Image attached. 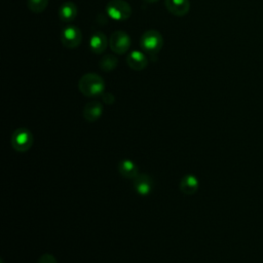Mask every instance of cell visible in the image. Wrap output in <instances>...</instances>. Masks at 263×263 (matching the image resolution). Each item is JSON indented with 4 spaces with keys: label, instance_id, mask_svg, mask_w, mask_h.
<instances>
[{
    "label": "cell",
    "instance_id": "19",
    "mask_svg": "<svg viewBox=\"0 0 263 263\" xmlns=\"http://www.w3.org/2000/svg\"><path fill=\"white\" fill-rule=\"evenodd\" d=\"M145 2H148V3H154V2H157L158 0H144Z\"/></svg>",
    "mask_w": 263,
    "mask_h": 263
},
{
    "label": "cell",
    "instance_id": "4",
    "mask_svg": "<svg viewBox=\"0 0 263 263\" xmlns=\"http://www.w3.org/2000/svg\"><path fill=\"white\" fill-rule=\"evenodd\" d=\"M61 41L64 47L73 49L76 48L82 41V34L78 27L74 25L66 26L61 33Z\"/></svg>",
    "mask_w": 263,
    "mask_h": 263
},
{
    "label": "cell",
    "instance_id": "3",
    "mask_svg": "<svg viewBox=\"0 0 263 263\" xmlns=\"http://www.w3.org/2000/svg\"><path fill=\"white\" fill-rule=\"evenodd\" d=\"M106 13L110 18L122 22L132 15V7L124 0H110L106 5Z\"/></svg>",
    "mask_w": 263,
    "mask_h": 263
},
{
    "label": "cell",
    "instance_id": "7",
    "mask_svg": "<svg viewBox=\"0 0 263 263\" xmlns=\"http://www.w3.org/2000/svg\"><path fill=\"white\" fill-rule=\"evenodd\" d=\"M164 5L176 16H183L190 10L189 0H164Z\"/></svg>",
    "mask_w": 263,
    "mask_h": 263
},
{
    "label": "cell",
    "instance_id": "8",
    "mask_svg": "<svg viewBox=\"0 0 263 263\" xmlns=\"http://www.w3.org/2000/svg\"><path fill=\"white\" fill-rule=\"evenodd\" d=\"M128 67L136 71L144 70L148 66V60L146 55L140 50H133L126 58Z\"/></svg>",
    "mask_w": 263,
    "mask_h": 263
},
{
    "label": "cell",
    "instance_id": "9",
    "mask_svg": "<svg viewBox=\"0 0 263 263\" xmlns=\"http://www.w3.org/2000/svg\"><path fill=\"white\" fill-rule=\"evenodd\" d=\"M108 46L107 36L103 32H95L89 38V48L93 53H103Z\"/></svg>",
    "mask_w": 263,
    "mask_h": 263
},
{
    "label": "cell",
    "instance_id": "17",
    "mask_svg": "<svg viewBox=\"0 0 263 263\" xmlns=\"http://www.w3.org/2000/svg\"><path fill=\"white\" fill-rule=\"evenodd\" d=\"M38 263H57V260L52 255L49 254H44L40 257Z\"/></svg>",
    "mask_w": 263,
    "mask_h": 263
},
{
    "label": "cell",
    "instance_id": "16",
    "mask_svg": "<svg viewBox=\"0 0 263 263\" xmlns=\"http://www.w3.org/2000/svg\"><path fill=\"white\" fill-rule=\"evenodd\" d=\"M48 4V0H27L28 8L34 13L42 12Z\"/></svg>",
    "mask_w": 263,
    "mask_h": 263
},
{
    "label": "cell",
    "instance_id": "1",
    "mask_svg": "<svg viewBox=\"0 0 263 263\" xmlns=\"http://www.w3.org/2000/svg\"><path fill=\"white\" fill-rule=\"evenodd\" d=\"M78 88L86 97H98L104 93L105 81L96 73H86L79 79Z\"/></svg>",
    "mask_w": 263,
    "mask_h": 263
},
{
    "label": "cell",
    "instance_id": "11",
    "mask_svg": "<svg viewBox=\"0 0 263 263\" xmlns=\"http://www.w3.org/2000/svg\"><path fill=\"white\" fill-rule=\"evenodd\" d=\"M77 16V6L72 1L64 2L59 8V17L64 23H69Z\"/></svg>",
    "mask_w": 263,
    "mask_h": 263
},
{
    "label": "cell",
    "instance_id": "2",
    "mask_svg": "<svg viewBox=\"0 0 263 263\" xmlns=\"http://www.w3.org/2000/svg\"><path fill=\"white\" fill-rule=\"evenodd\" d=\"M163 45L162 35L156 30H148L140 38L141 48L148 54H156Z\"/></svg>",
    "mask_w": 263,
    "mask_h": 263
},
{
    "label": "cell",
    "instance_id": "18",
    "mask_svg": "<svg viewBox=\"0 0 263 263\" xmlns=\"http://www.w3.org/2000/svg\"><path fill=\"white\" fill-rule=\"evenodd\" d=\"M114 100H115V98H114V96L112 93H110V92H104L103 93V101L105 103L112 104L114 102Z\"/></svg>",
    "mask_w": 263,
    "mask_h": 263
},
{
    "label": "cell",
    "instance_id": "14",
    "mask_svg": "<svg viewBox=\"0 0 263 263\" xmlns=\"http://www.w3.org/2000/svg\"><path fill=\"white\" fill-rule=\"evenodd\" d=\"M118 168H119V173L125 178L134 179L138 175L137 165L132 160H128V159L121 160Z\"/></svg>",
    "mask_w": 263,
    "mask_h": 263
},
{
    "label": "cell",
    "instance_id": "5",
    "mask_svg": "<svg viewBox=\"0 0 263 263\" xmlns=\"http://www.w3.org/2000/svg\"><path fill=\"white\" fill-rule=\"evenodd\" d=\"M109 45L115 53L123 54L130 47V37L124 31H115L110 36Z\"/></svg>",
    "mask_w": 263,
    "mask_h": 263
},
{
    "label": "cell",
    "instance_id": "6",
    "mask_svg": "<svg viewBox=\"0 0 263 263\" xmlns=\"http://www.w3.org/2000/svg\"><path fill=\"white\" fill-rule=\"evenodd\" d=\"M11 144L16 151L25 152L32 146L33 136L27 128H18L12 134Z\"/></svg>",
    "mask_w": 263,
    "mask_h": 263
},
{
    "label": "cell",
    "instance_id": "12",
    "mask_svg": "<svg viewBox=\"0 0 263 263\" xmlns=\"http://www.w3.org/2000/svg\"><path fill=\"white\" fill-rule=\"evenodd\" d=\"M103 113V106L98 101H92L87 103L82 111L83 117L87 121H96Z\"/></svg>",
    "mask_w": 263,
    "mask_h": 263
},
{
    "label": "cell",
    "instance_id": "15",
    "mask_svg": "<svg viewBox=\"0 0 263 263\" xmlns=\"http://www.w3.org/2000/svg\"><path fill=\"white\" fill-rule=\"evenodd\" d=\"M117 64H118V60L113 54H106L102 57L99 61V67L105 72L114 70L117 67Z\"/></svg>",
    "mask_w": 263,
    "mask_h": 263
},
{
    "label": "cell",
    "instance_id": "13",
    "mask_svg": "<svg viewBox=\"0 0 263 263\" xmlns=\"http://www.w3.org/2000/svg\"><path fill=\"white\" fill-rule=\"evenodd\" d=\"M198 188V180L193 175H187L183 177L180 182V189L185 194H192Z\"/></svg>",
    "mask_w": 263,
    "mask_h": 263
},
{
    "label": "cell",
    "instance_id": "10",
    "mask_svg": "<svg viewBox=\"0 0 263 263\" xmlns=\"http://www.w3.org/2000/svg\"><path fill=\"white\" fill-rule=\"evenodd\" d=\"M134 187L139 194L147 195L152 190L153 181L148 175L140 174L134 178Z\"/></svg>",
    "mask_w": 263,
    "mask_h": 263
}]
</instances>
